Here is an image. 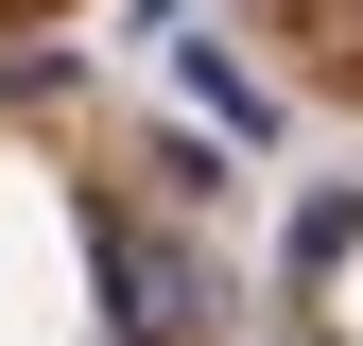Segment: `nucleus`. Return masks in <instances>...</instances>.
<instances>
[{
  "mask_svg": "<svg viewBox=\"0 0 363 346\" xmlns=\"http://www.w3.org/2000/svg\"><path fill=\"white\" fill-rule=\"evenodd\" d=\"M104 277H121V346H191L208 294H191V260H173L156 225H104Z\"/></svg>",
  "mask_w": 363,
  "mask_h": 346,
  "instance_id": "nucleus-1",
  "label": "nucleus"
},
{
  "mask_svg": "<svg viewBox=\"0 0 363 346\" xmlns=\"http://www.w3.org/2000/svg\"><path fill=\"white\" fill-rule=\"evenodd\" d=\"M259 346H329V329H259Z\"/></svg>",
  "mask_w": 363,
  "mask_h": 346,
  "instance_id": "nucleus-2",
  "label": "nucleus"
}]
</instances>
